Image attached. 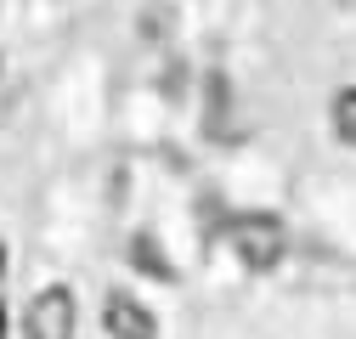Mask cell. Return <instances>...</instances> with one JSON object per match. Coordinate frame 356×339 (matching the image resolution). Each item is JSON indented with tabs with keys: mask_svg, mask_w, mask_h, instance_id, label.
Listing matches in <instances>:
<instances>
[{
	"mask_svg": "<svg viewBox=\"0 0 356 339\" xmlns=\"http://www.w3.org/2000/svg\"><path fill=\"white\" fill-rule=\"evenodd\" d=\"M0 266H6V261H0Z\"/></svg>",
	"mask_w": 356,
	"mask_h": 339,
	"instance_id": "cell-6",
	"label": "cell"
},
{
	"mask_svg": "<svg viewBox=\"0 0 356 339\" xmlns=\"http://www.w3.org/2000/svg\"><path fill=\"white\" fill-rule=\"evenodd\" d=\"M74 322H79L74 294H68L63 283H51V288H40L34 300H29L23 333H29V339H74Z\"/></svg>",
	"mask_w": 356,
	"mask_h": 339,
	"instance_id": "cell-2",
	"label": "cell"
},
{
	"mask_svg": "<svg viewBox=\"0 0 356 339\" xmlns=\"http://www.w3.org/2000/svg\"><path fill=\"white\" fill-rule=\"evenodd\" d=\"M102 322H108L113 339H159V317L142 300H130V294H113L108 311H102Z\"/></svg>",
	"mask_w": 356,
	"mask_h": 339,
	"instance_id": "cell-3",
	"label": "cell"
},
{
	"mask_svg": "<svg viewBox=\"0 0 356 339\" xmlns=\"http://www.w3.org/2000/svg\"><path fill=\"white\" fill-rule=\"evenodd\" d=\"M227 238H232V254H238L249 272H272L283 261V226L272 215H238L227 226Z\"/></svg>",
	"mask_w": 356,
	"mask_h": 339,
	"instance_id": "cell-1",
	"label": "cell"
},
{
	"mask_svg": "<svg viewBox=\"0 0 356 339\" xmlns=\"http://www.w3.org/2000/svg\"><path fill=\"white\" fill-rule=\"evenodd\" d=\"M130 266H136V272H147V277H159V283H175V266L159 254V243H153L147 232H136V238H130Z\"/></svg>",
	"mask_w": 356,
	"mask_h": 339,
	"instance_id": "cell-4",
	"label": "cell"
},
{
	"mask_svg": "<svg viewBox=\"0 0 356 339\" xmlns=\"http://www.w3.org/2000/svg\"><path fill=\"white\" fill-rule=\"evenodd\" d=\"M334 136L345 147H356V91H339L334 97Z\"/></svg>",
	"mask_w": 356,
	"mask_h": 339,
	"instance_id": "cell-5",
	"label": "cell"
}]
</instances>
